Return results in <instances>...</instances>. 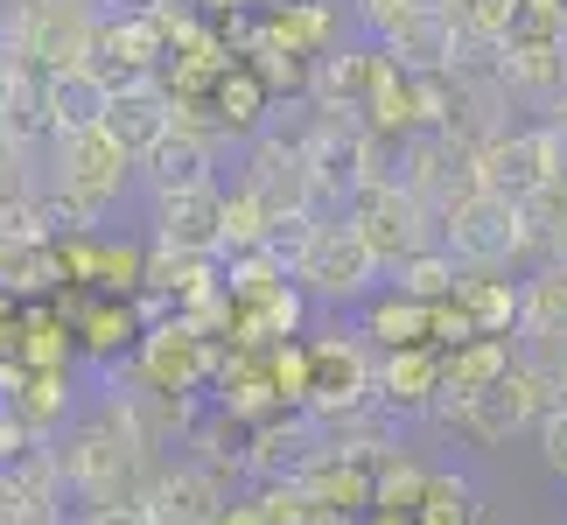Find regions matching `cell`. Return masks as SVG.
<instances>
[{
	"label": "cell",
	"instance_id": "d4e9b609",
	"mask_svg": "<svg viewBox=\"0 0 567 525\" xmlns=\"http://www.w3.org/2000/svg\"><path fill=\"white\" fill-rule=\"evenodd\" d=\"M455 301H463V316H470L476 337H518V280H505V267H491V274L463 267Z\"/></svg>",
	"mask_w": 567,
	"mask_h": 525
},
{
	"label": "cell",
	"instance_id": "ba28073f",
	"mask_svg": "<svg viewBox=\"0 0 567 525\" xmlns=\"http://www.w3.org/2000/svg\"><path fill=\"white\" fill-rule=\"evenodd\" d=\"M476 175H484V189L533 204L539 189L567 183L560 126H554V120H539V126H505V134H491L484 147H476Z\"/></svg>",
	"mask_w": 567,
	"mask_h": 525
},
{
	"label": "cell",
	"instance_id": "f546056e",
	"mask_svg": "<svg viewBox=\"0 0 567 525\" xmlns=\"http://www.w3.org/2000/svg\"><path fill=\"white\" fill-rule=\"evenodd\" d=\"M533 442H539V463H547L554 484H567V406H554L547 421L533 428Z\"/></svg>",
	"mask_w": 567,
	"mask_h": 525
},
{
	"label": "cell",
	"instance_id": "5b68a950",
	"mask_svg": "<svg viewBox=\"0 0 567 525\" xmlns=\"http://www.w3.org/2000/svg\"><path fill=\"white\" fill-rule=\"evenodd\" d=\"M343 217L358 225V238L372 246V259H379L385 274L406 267L413 253L442 246V231H434V210L400 183V175H372V183H358V196L343 204Z\"/></svg>",
	"mask_w": 567,
	"mask_h": 525
},
{
	"label": "cell",
	"instance_id": "2e32d148",
	"mask_svg": "<svg viewBox=\"0 0 567 525\" xmlns=\"http://www.w3.org/2000/svg\"><path fill=\"white\" fill-rule=\"evenodd\" d=\"M217 141H225L217 126H189V120H176V126H168V141H162L155 155L141 162V183H147V196L225 183V175H217Z\"/></svg>",
	"mask_w": 567,
	"mask_h": 525
},
{
	"label": "cell",
	"instance_id": "30bf717a",
	"mask_svg": "<svg viewBox=\"0 0 567 525\" xmlns=\"http://www.w3.org/2000/svg\"><path fill=\"white\" fill-rule=\"evenodd\" d=\"M238 183H246L274 217L309 210V147H301V126H267V134H252L246 155H238Z\"/></svg>",
	"mask_w": 567,
	"mask_h": 525
},
{
	"label": "cell",
	"instance_id": "f1b7e54d",
	"mask_svg": "<svg viewBox=\"0 0 567 525\" xmlns=\"http://www.w3.org/2000/svg\"><path fill=\"white\" fill-rule=\"evenodd\" d=\"M406 518H413V525H476V491H470V476L427 470V491H421V505H413Z\"/></svg>",
	"mask_w": 567,
	"mask_h": 525
},
{
	"label": "cell",
	"instance_id": "d6a6232c",
	"mask_svg": "<svg viewBox=\"0 0 567 525\" xmlns=\"http://www.w3.org/2000/svg\"><path fill=\"white\" fill-rule=\"evenodd\" d=\"M189 8H204V14H225V21H231L238 8H246V0H189Z\"/></svg>",
	"mask_w": 567,
	"mask_h": 525
},
{
	"label": "cell",
	"instance_id": "44dd1931",
	"mask_svg": "<svg viewBox=\"0 0 567 525\" xmlns=\"http://www.w3.org/2000/svg\"><path fill=\"white\" fill-rule=\"evenodd\" d=\"M442 406L449 400H476V392H497L505 385V371L518 364V337H470V343H455L442 350Z\"/></svg>",
	"mask_w": 567,
	"mask_h": 525
},
{
	"label": "cell",
	"instance_id": "484cf974",
	"mask_svg": "<svg viewBox=\"0 0 567 525\" xmlns=\"http://www.w3.org/2000/svg\"><path fill=\"white\" fill-rule=\"evenodd\" d=\"M71 316L63 309H42V301H29V316H21L14 330V364L29 371H71Z\"/></svg>",
	"mask_w": 567,
	"mask_h": 525
},
{
	"label": "cell",
	"instance_id": "cb8c5ba5",
	"mask_svg": "<svg viewBox=\"0 0 567 525\" xmlns=\"http://www.w3.org/2000/svg\"><path fill=\"white\" fill-rule=\"evenodd\" d=\"M71 330H78V343L92 350V358H113V350H134L141 343V309L134 301H120V295H92V301H71Z\"/></svg>",
	"mask_w": 567,
	"mask_h": 525
},
{
	"label": "cell",
	"instance_id": "3957f363",
	"mask_svg": "<svg viewBox=\"0 0 567 525\" xmlns=\"http://www.w3.org/2000/svg\"><path fill=\"white\" fill-rule=\"evenodd\" d=\"M434 231H442V246L455 253V267H470V274H491V267L512 274L518 259H533L526 204H518V196H497V189L455 196V204L434 217Z\"/></svg>",
	"mask_w": 567,
	"mask_h": 525
},
{
	"label": "cell",
	"instance_id": "603a6c76",
	"mask_svg": "<svg viewBox=\"0 0 567 525\" xmlns=\"http://www.w3.org/2000/svg\"><path fill=\"white\" fill-rule=\"evenodd\" d=\"M364 337H372V350H406V343H434V301H413L385 280V288L364 301Z\"/></svg>",
	"mask_w": 567,
	"mask_h": 525
},
{
	"label": "cell",
	"instance_id": "1f68e13d",
	"mask_svg": "<svg viewBox=\"0 0 567 525\" xmlns=\"http://www.w3.org/2000/svg\"><path fill=\"white\" fill-rule=\"evenodd\" d=\"M14 63H21V56L0 42V113H8V92H14Z\"/></svg>",
	"mask_w": 567,
	"mask_h": 525
},
{
	"label": "cell",
	"instance_id": "6da1fadb",
	"mask_svg": "<svg viewBox=\"0 0 567 525\" xmlns=\"http://www.w3.org/2000/svg\"><path fill=\"white\" fill-rule=\"evenodd\" d=\"M50 455H56L63 497H78V505H120V497H141L147 476L168 463V449L155 442L134 385L99 392V406H84L78 421L50 442Z\"/></svg>",
	"mask_w": 567,
	"mask_h": 525
},
{
	"label": "cell",
	"instance_id": "ffe728a7",
	"mask_svg": "<svg viewBox=\"0 0 567 525\" xmlns=\"http://www.w3.org/2000/svg\"><path fill=\"white\" fill-rule=\"evenodd\" d=\"M518 343H567V259H539L518 280Z\"/></svg>",
	"mask_w": 567,
	"mask_h": 525
},
{
	"label": "cell",
	"instance_id": "4fadbf2b",
	"mask_svg": "<svg viewBox=\"0 0 567 525\" xmlns=\"http://www.w3.org/2000/svg\"><path fill=\"white\" fill-rule=\"evenodd\" d=\"M442 343L379 350V406L392 421H434L442 413Z\"/></svg>",
	"mask_w": 567,
	"mask_h": 525
},
{
	"label": "cell",
	"instance_id": "7402d4cb",
	"mask_svg": "<svg viewBox=\"0 0 567 525\" xmlns=\"http://www.w3.org/2000/svg\"><path fill=\"white\" fill-rule=\"evenodd\" d=\"M56 288H63L56 238H14V231H0V295H8V301H50Z\"/></svg>",
	"mask_w": 567,
	"mask_h": 525
},
{
	"label": "cell",
	"instance_id": "52a82bcc",
	"mask_svg": "<svg viewBox=\"0 0 567 525\" xmlns=\"http://www.w3.org/2000/svg\"><path fill=\"white\" fill-rule=\"evenodd\" d=\"M99 21H105L99 0H14L8 50L35 71H78V63H92Z\"/></svg>",
	"mask_w": 567,
	"mask_h": 525
},
{
	"label": "cell",
	"instance_id": "7a4b0ae2",
	"mask_svg": "<svg viewBox=\"0 0 567 525\" xmlns=\"http://www.w3.org/2000/svg\"><path fill=\"white\" fill-rule=\"evenodd\" d=\"M134 155L105 134V126H84V134L50 141L42 155V196H50L56 231H105V217L120 210V196L134 189Z\"/></svg>",
	"mask_w": 567,
	"mask_h": 525
},
{
	"label": "cell",
	"instance_id": "277c9868",
	"mask_svg": "<svg viewBox=\"0 0 567 525\" xmlns=\"http://www.w3.org/2000/svg\"><path fill=\"white\" fill-rule=\"evenodd\" d=\"M295 288L316 301V309H364L385 288V267L372 259V246L358 238L351 217H322L316 238L295 259Z\"/></svg>",
	"mask_w": 567,
	"mask_h": 525
},
{
	"label": "cell",
	"instance_id": "9c48e42d",
	"mask_svg": "<svg viewBox=\"0 0 567 525\" xmlns=\"http://www.w3.org/2000/svg\"><path fill=\"white\" fill-rule=\"evenodd\" d=\"M217 350L204 330H189L183 316H162V322H147L141 343H134V385L147 392H176V400H189V392H204L217 379Z\"/></svg>",
	"mask_w": 567,
	"mask_h": 525
},
{
	"label": "cell",
	"instance_id": "83f0119b",
	"mask_svg": "<svg viewBox=\"0 0 567 525\" xmlns=\"http://www.w3.org/2000/svg\"><path fill=\"white\" fill-rule=\"evenodd\" d=\"M392 288L413 295V301H449L455 288H463V267H455L449 246H427V253H413L406 267H392Z\"/></svg>",
	"mask_w": 567,
	"mask_h": 525
},
{
	"label": "cell",
	"instance_id": "8992f818",
	"mask_svg": "<svg viewBox=\"0 0 567 525\" xmlns=\"http://www.w3.org/2000/svg\"><path fill=\"white\" fill-rule=\"evenodd\" d=\"M379 406V350L364 330H316L309 337V400L301 413L343 421V413Z\"/></svg>",
	"mask_w": 567,
	"mask_h": 525
},
{
	"label": "cell",
	"instance_id": "4316f807",
	"mask_svg": "<svg viewBox=\"0 0 567 525\" xmlns=\"http://www.w3.org/2000/svg\"><path fill=\"white\" fill-rule=\"evenodd\" d=\"M442 428H455L470 449H505L518 421H512V406H505V392H476V400H449L442 413H434Z\"/></svg>",
	"mask_w": 567,
	"mask_h": 525
},
{
	"label": "cell",
	"instance_id": "4dcf8cb0",
	"mask_svg": "<svg viewBox=\"0 0 567 525\" xmlns=\"http://www.w3.org/2000/svg\"><path fill=\"white\" fill-rule=\"evenodd\" d=\"M71 525H155V512H147L141 497H120V505H78Z\"/></svg>",
	"mask_w": 567,
	"mask_h": 525
},
{
	"label": "cell",
	"instance_id": "e0dca14e",
	"mask_svg": "<svg viewBox=\"0 0 567 525\" xmlns=\"http://www.w3.org/2000/svg\"><path fill=\"white\" fill-rule=\"evenodd\" d=\"M176 120H183V105H176V92H168L162 78L155 84H126V92H113V105H105V134L134 155V168L168 141V126H176Z\"/></svg>",
	"mask_w": 567,
	"mask_h": 525
},
{
	"label": "cell",
	"instance_id": "8fae6325",
	"mask_svg": "<svg viewBox=\"0 0 567 525\" xmlns=\"http://www.w3.org/2000/svg\"><path fill=\"white\" fill-rule=\"evenodd\" d=\"M147 246H168V253H225V183L147 196Z\"/></svg>",
	"mask_w": 567,
	"mask_h": 525
},
{
	"label": "cell",
	"instance_id": "ac0fdd59",
	"mask_svg": "<svg viewBox=\"0 0 567 525\" xmlns=\"http://www.w3.org/2000/svg\"><path fill=\"white\" fill-rule=\"evenodd\" d=\"M274 113H280L274 84L259 78L246 56H238L231 71L210 84V126H217V134H231V141H252V134H267V126H274Z\"/></svg>",
	"mask_w": 567,
	"mask_h": 525
},
{
	"label": "cell",
	"instance_id": "836d02e7",
	"mask_svg": "<svg viewBox=\"0 0 567 525\" xmlns=\"http://www.w3.org/2000/svg\"><path fill=\"white\" fill-rule=\"evenodd\" d=\"M554 259H567V210H560V225H554Z\"/></svg>",
	"mask_w": 567,
	"mask_h": 525
},
{
	"label": "cell",
	"instance_id": "5bb4252c",
	"mask_svg": "<svg viewBox=\"0 0 567 525\" xmlns=\"http://www.w3.org/2000/svg\"><path fill=\"white\" fill-rule=\"evenodd\" d=\"M0 525H63V476L50 442L0 463Z\"/></svg>",
	"mask_w": 567,
	"mask_h": 525
},
{
	"label": "cell",
	"instance_id": "7c38bea8",
	"mask_svg": "<svg viewBox=\"0 0 567 525\" xmlns=\"http://www.w3.org/2000/svg\"><path fill=\"white\" fill-rule=\"evenodd\" d=\"M0 406L29 428V442H56L78 421V379L71 371H29L0 358Z\"/></svg>",
	"mask_w": 567,
	"mask_h": 525
},
{
	"label": "cell",
	"instance_id": "d6986e66",
	"mask_svg": "<svg viewBox=\"0 0 567 525\" xmlns=\"http://www.w3.org/2000/svg\"><path fill=\"white\" fill-rule=\"evenodd\" d=\"M105 105H113V84H105L92 63H78V71H42V113H50V141L84 134V126H105Z\"/></svg>",
	"mask_w": 567,
	"mask_h": 525
},
{
	"label": "cell",
	"instance_id": "9a60e30c",
	"mask_svg": "<svg viewBox=\"0 0 567 525\" xmlns=\"http://www.w3.org/2000/svg\"><path fill=\"white\" fill-rule=\"evenodd\" d=\"M141 505L155 512V525H217V512H225L231 497H225V476L183 455V463H162L147 476Z\"/></svg>",
	"mask_w": 567,
	"mask_h": 525
},
{
	"label": "cell",
	"instance_id": "e575fe53",
	"mask_svg": "<svg viewBox=\"0 0 567 525\" xmlns=\"http://www.w3.org/2000/svg\"><path fill=\"white\" fill-rule=\"evenodd\" d=\"M8 14H14V0H0V42H8Z\"/></svg>",
	"mask_w": 567,
	"mask_h": 525
}]
</instances>
